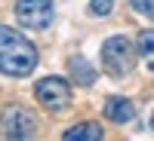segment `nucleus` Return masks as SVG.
<instances>
[{
    "instance_id": "1",
    "label": "nucleus",
    "mask_w": 154,
    "mask_h": 141,
    "mask_svg": "<svg viewBox=\"0 0 154 141\" xmlns=\"http://www.w3.org/2000/svg\"><path fill=\"white\" fill-rule=\"evenodd\" d=\"M37 68V46L16 28L0 25V74L28 77Z\"/></svg>"
},
{
    "instance_id": "2",
    "label": "nucleus",
    "mask_w": 154,
    "mask_h": 141,
    "mask_svg": "<svg viewBox=\"0 0 154 141\" xmlns=\"http://www.w3.org/2000/svg\"><path fill=\"white\" fill-rule=\"evenodd\" d=\"M136 55H139V49L133 46V40H126L120 34L108 37L102 43V71L111 77H126L136 68Z\"/></svg>"
},
{
    "instance_id": "3",
    "label": "nucleus",
    "mask_w": 154,
    "mask_h": 141,
    "mask_svg": "<svg viewBox=\"0 0 154 141\" xmlns=\"http://www.w3.org/2000/svg\"><path fill=\"white\" fill-rule=\"evenodd\" d=\"M0 135L3 138H34L37 135V117L28 110V107H22V104H9L3 107V113H0Z\"/></svg>"
},
{
    "instance_id": "4",
    "label": "nucleus",
    "mask_w": 154,
    "mask_h": 141,
    "mask_svg": "<svg viewBox=\"0 0 154 141\" xmlns=\"http://www.w3.org/2000/svg\"><path fill=\"white\" fill-rule=\"evenodd\" d=\"M34 98H37V104H43L46 110L62 113L71 104V86H68L65 77H43V80H37V86H34Z\"/></svg>"
},
{
    "instance_id": "5",
    "label": "nucleus",
    "mask_w": 154,
    "mask_h": 141,
    "mask_svg": "<svg viewBox=\"0 0 154 141\" xmlns=\"http://www.w3.org/2000/svg\"><path fill=\"white\" fill-rule=\"evenodd\" d=\"M16 19L28 31H46L56 19L53 0H16Z\"/></svg>"
},
{
    "instance_id": "6",
    "label": "nucleus",
    "mask_w": 154,
    "mask_h": 141,
    "mask_svg": "<svg viewBox=\"0 0 154 141\" xmlns=\"http://www.w3.org/2000/svg\"><path fill=\"white\" fill-rule=\"evenodd\" d=\"M102 110H105V117H108L111 123H130V120L136 117V104H133L130 98H120V95H111Z\"/></svg>"
},
{
    "instance_id": "7",
    "label": "nucleus",
    "mask_w": 154,
    "mask_h": 141,
    "mask_svg": "<svg viewBox=\"0 0 154 141\" xmlns=\"http://www.w3.org/2000/svg\"><path fill=\"white\" fill-rule=\"evenodd\" d=\"M62 138L65 141H102L105 132H102L99 123H74L71 129L62 132Z\"/></svg>"
},
{
    "instance_id": "8",
    "label": "nucleus",
    "mask_w": 154,
    "mask_h": 141,
    "mask_svg": "<svg viewBox=\"0 0 154 141\" xmlns=\"http://www.w3.org/2000/svg\"><path fill=\"white\" fill-rule=\"evenodd\" d=\"M68 71H71V80L80 83V86H93V83H96V68L89 65L83 55H74V58L68 61Z\"/></svg>"
},
{
    "instance_id": "9",
    "label": "nucleus",
    "mask_w": 154,
    "mask_h": 141,
    "mask_svg": "<svg viewBox=\"0 0 154 141\" xmlns=\"http://www.w3.org/2000/svg\"><path fill=\"white\" fill-rule=\"evenodd\" d=\"M139 55L145 58L148 71L154 74V28H148V31L139 34Z\"/></svg>"
},
{
    "instance_id": "10",
    "label": "nucleus",
    "mask_w": 154,
    "mask_h": 141,
    "mask_svg": "<svg viewBox=\"0 0 154 141\" xmlns=\"http://www.w3.org/2000/svg\"><path fill=\"white\" fill-rule=\"evenodd\" d=\"M130 6L139 12V16H145L154 22V0H130Z\"/></svg>"
},
{
    "instance_id": "11",
    "label": "nucleus",
    "mask_w": 154,
    "mask_h": 141,
    "mask_svg": "<svg viewBox=\"0 0 154 141\" xmlns=\"http://www.w3.org/2000/svg\"><path fill=\"white\" fill-rule=\"evenodd\" d=\"M111 6H114V0H93V3H89V12H93V16H108Z\"/></svg>"
},
{
    "instance_id": "12",
    "label": "nucleus",
    "mask_w": 154,
    "mask_h": 141,
    "mask_svg": "<svg viewBox=\"0 0 154 141\" xmlns=\"http://www.w3.org/2000/svg\"><path fill=\"white\" fill-rule=\"evenodd\" d=\"M151 129H154V113H151Z\"/></svg>"
}]
</instances>
